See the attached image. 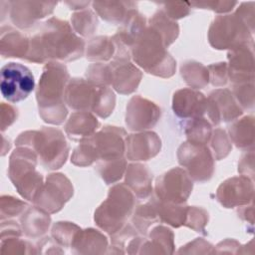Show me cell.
Returning a JSON list of instances; mask_svg holds the SVG:
<instances>
[{
    "label": "cell",
    "instance_id": "6da1fadb",
    "mask_svg": "<svg viewBox=\"0 0 255 255\" xmlns=\"http://www.w3.org/2000/svg\"><path fill=\"white\" fill-rule=\"evenodd\" d=\"M84 51L85 42L73 32L72 26L65 20L51 17L30 39L26 60L33 63L70 62L81 58Z\"/></svg>",
    "mask_w": 255,
    "mask_h": 255
},
{
    "label": "cell",
    "instance_id": "7a4b0ae2",
    "mask_svg": "<svg viewBox=\"0 0 255 255\" xmlns=\"http://www.w3.org/2000/svg\"><path fill=\"white\" fill-rule=\"evenodd\" d=\"M70 75L65 65L60 62H48L43 69L36 91L40 117L51 125L64 123L68 110L65 106V90Z\"/></svg>",
    "mask_w": 255,
    "mask_h": 255
},
{
    "label": "cell",
    "instance_id": "3957f363",
    "mask_svg": "<svg viewBox=\"0 0 255 255\" xmlns=\"http://www.w3.org/2000/svg\"><path fill=\"white\" fill-rule=\"evenodd\" d=\"M126 130L107 126L93 135L80 140L72 153L71 161L78 166H88L95 161L110 160L124 156Z\"/></svg>",
    "mask_w": 255,
    "mask_h": 255
},
{
    "label": "cell",
    "instance_id": "277c9868",
    "mask_svg": "<svg viewBox=\"0 0 255 255\" xmlns=\"http://www.w3.org/2000/svg\"><path fill=\"white\" fill-rule=\"evenodd\" d=\"M161 36L150 26H146L143 33L130 49V56L135 64L146 73L169 78L175 73L176 62L166 51Z\"/></svg>",
    "mask_w": 255,
    "mask_h": 255
},
{
    "label": "cell",
    "instance_id": "5b68a950",
    "mask_svg": "<svg viewBox=\"0 0 255 255\" xmlns=\"http://www.w3.org/2000/svg\"><path fill=\"white\" fill-rule=\"evenodd\" d=\"M64 100L70 109L79 112L91 111L102 119L108 118L116 105L115 94L109 87L79 78L69 81Z\"/></svg>",
    "mask_w": 255,
    "mask_h": 255
},
{
    "label": "cell",
    "instance_id": "8992f818",
    "mask_svg": "<svg viewBox=\"0 0 255 255\" xmlns=\"http://www.w3.org/2000/svg\"><path fill=\"white\" fill-rule=\"evenodd\" d=\"M16 146L32 148L41 164L47 169L60 168L69 154V145L62 130L56 128H42L40 130H27L18 135Z\"/></svg>",
    "mask_w": 255,
    "mask_h": 255
},
{
    "label": "cell",
    "instance_id": "52a82bcc",
    "mask_svg": "<svg viewBox=\"0 0 255 255\" xmlns=\"http://www.w3.org/2000/svg\"><path fill=\"white\" fill-rule=\"evenodd\" d=\"M37 162V153L26 146H17L9 158L8 176L18 193L30 201L34 200L44 184L42 174L36 170Z\"/></svg>",
    "mask_w": 255,
    "mask_h": 255
},
{
    "label": "cell",
    "instance_id": "ba28073f",
    "mask_svg": "<svg viewBox=\"0 0 255 255\" xmlns=\"http://www.w3.org/2000/svg\"><path fill=\"white\" fill-rule=\"evenodd\" d=\"M134 204L133 192L126 184H117L110 189L107 199L95 211V222L113 235L125 226Z\"/></svg>",
    "mask_w": 255,
    "mask_h": 255
},
{
    "label": "cell",
    "instance_id": "9c48e42d",
    "mask_svg": "<svg viewBox=\"0 0 255 255\" xmlns=\"http://www.w3.org/2000/svg\"><path fill=\"white\" fill-rule=\"evenodd\" d=\"M249 28L242 18L233 14L218 15L208 30L209 44L217 50L234 49L248 43Z\"/></svg>",
    "mask_w": 255,
    "mask_h": 255
},
{
    "label": "cell",
    "instance_id": "30bf717a",
    "mask_svg": "<svg viewBox=\"0 0 255 255\" xmlns=\"http://www.w3.org/2000/svg\"><path fill=\"white\" fill-rule=\"evenodd\" d=\"M179 164L196 182L209 180L214 172V157L206 144L182 142L177 149Z\"/></svg>",
    "mask_w": 255,
    "mask_h": 255
},
{
    "label": "cell",
    "instance_id": "8fae6325",
    "mask_svg": "<svg viewBox=\"0 0 255 255\" xmlns=\"http://www.w3.org/2000/svg\"><path fill=\"white\" fill-rule=\"evenodd\" d=\"M34 88V76L26 66L11 62L1 68L0 90L8 102L18 103L25 100Z\"/></svg>",
    "mask_w": 255,
    "mask_h": 255
},
{
    "label": "cell",
    "instance_id": "7c38bea8",
    "mask_svg": "<svg viewBox=\"0 0 255 255\" xmlns=\"http://www.w3.org/2000/svg\"><path fill=\"white\" fill-rule=\"evenodd\" d=\"M193 188L192 179L180 167H173L156 178L155 198L163 202L185 203Z\"/></svg>",
    "mask_w": 255,
    "mask_h": 255
},
{
    "label": "cell",
    "instance_id": "4fadbf2b",
    "mask_svg": "<svg viewBox=\"0 0 255 255\" xmlns=\"http://www.w3.org/2000/svg\"><path fill=\"white\" fill-rule=\"evenodd\" d=\"M73 185L63 173H52L33 200V203L52 214L60 211L73 196Z\"/></svg>",
    "mask_w": 255,
    "mask_h": 255
},
{
    "label": "cell",
    "instance_id": "5bb4252c",
    "mask_svg": "<svg viewBox=\"0 0 255 255\" xmlns=\"http://www.w3.org/2000/svg\"><path fill=\"white\" fill-rule=\"evenodd\" d=\"M159 118V107L140 96H133L127 106L126 124L130 130L142 131L151 128Z\"/></svg>",
    "mask_w": 255,
    "mask_h": 255
},
{
    "label": "cell",
    "instance_id": "9a60e30c",
    "mask_svg": "<svg viewBox=\"0 0 255 255\" xmlns=\"http://www.w3.org/2000/svg\"><path fill=\"white\" fill-rule=\"evenodd\" d=\"M57 2L10 1V19L20 29L32 27L38 20L53 13Z\"/></svg>",
    "mask_w": 255,
    "mask_h": 255
},
{
    "label": "cell",
    "instance_id": "2e32d148",
    "mask_svg": "<svg viewBox=\"0 0 255 255\" xmlns=\"http://www.w3.org/2000/svg\"><path fill=\"white\" fill-rule=\"evenodd\" d=\"M206 104V113L213 125L230 122L242 115L243 111L227 89H217L210 93Z\"/></svg>",
    "mask_w": 255,
    "mask_h": 255
},
{
    "label": "cell",
    "instance_id": "e0dca14e",
    "mask_svg": "<svg viewBox=\"0 0 255 255\" xmlns=\"http://www.w3.org/2000/svg\"><path fill=\"white\" fill-rule=\"evenodd\" d=\"M216 198L226 208L247 204L253 198V183L245 176L228 178L217 188Z\"/></svg>",
    "mask_w": 255,
    "mask_h": 255
},
{
    "label": "cell",
    "instance_id": "ac0fdd59",
    "mask_svg": "<svg viewBox=\"0 0 255 255\" xmlns=\"http://www.w3.org/2000/svg\"><path fill=\"white\" fill-rule=\"evenodd\" d=\"M127 158L133 161H144L154 157L160 150L161 142L153 131L128 134L125 138Z\"/></svg>",
    "mask_w": 255,
    "mask_h": 255
},
{
    "label": "cell",
    "instance_id": "d6986e66",
    "mask_svg": "<svg viewBox=\"0 0 255 255\" xmlns=\"http://www.w3.org/2000/svg\"><path fill=\"white\" fill-rule=\"evenodd\" d=\"M207 99L195 89H181L173 94L172 110L180 119L200 118L206 113Z\"/></svg>",
    "mask_w": 255,
    "mask_h": 255
},
{
    "label": "cell",
    "instance_id": "ffe728a7",
    "mask_svg": "<svg viewBox=\"0 0 255 255\" xmlns=\"http://www.w3.org/2000/svg\"><path fill=\"white\" fill-rule=\"evenodd\" d=\"M248 43L238 46L228 53V78L235 85L253 82V49Z\"/></svg>",
    "mask_w": 255,
    "mask_h": 255
},
{
    "label": "cell",
    "instance_id": "44dd1931",
    "mask_svg": "<svg viewBox=\"0 0 255 255\" xmlns=\"http://www.w3.org/2000/svg\"><path fill=\"white\" fill-rule=\"evenodd\" d=\"M112 87L122 95H128L134 92L141 80V72L129 62V60L113 59Z\"/></svg>",
    "mask_w": 255,
    "mask_h": 255
},
{
    "label": "cell",
    "instance_id": "7402d4cb",
    "mask_svg": "<svg viewBox=\"0 0 255 255\" xmlns=\"http://www.w3.org/2000/svg\"><path fill=\"white\" fill-rule=\"evenodd\" d=\"M121 24L122 26L118 30L117 34L112 38L125 47L131 49L145 30L146 20L134 7L128 10Z\"/></svg>",
    "mask_w": 255,
    "mask_h": 255
},
{
    "label": "cell",
    "instance_id": "603a6c76",
    "mask_svg": "<svg viewBox=\"0 0 255 255\" xmlns=\"http://www.w3.org/2000/svg\"><path fill=\"white\" fill-rule=\"evenodd\" d=\"M30 48V39L20 31L3 26L0 31V53L4 58L26 59Z\"/></svg>",
    "mask_w": 255,
    "mask_h": 255
},
{
    "label": "cell",
    "instance_id": "cb8c5ba5",
    "mask_svg": "<svg viewBox=\"0 0 255 255\" xmlns=\"http://www.w3.org/2000/svg\"><path fill=\"white\" fill-rule=\"evenodd\" d=\"M152 174L141 163H131L126 170L125 184L138 198H147L152 192Z\"/></svg>",
    "mask_w": 255,
    "mask_h": 255
},
{
    "label": "cell",
    "instance_id": "d4e9b609",
    "mask_svg": "<svg viewBox=\"0 0 255 255\" xmlns=\"http://www.w3.org/2000/svg\"><path fill=\"white\" fill-rule=\"evenodd\" d=\"M23 234L29 238H39L49 229L51 218L50 213L38 206L28 207L20 218Z\"/></svg>",
    "mask_w": 255,
    "mask_h": 255
},
{
    "label": "cell",
    "instance_id": "484cf974",
    "mask_svg": "<svg viewBox=\"0 0 255 255\" xmlns=\"http://www.w3.org/2000/svg\"><path fill=\"white\" fill-rule=\"evenodd\" d=\"M99 127L100 123L93 114L89 112H76L69 118L65 126V131L71 139L81 140L93 135Z\"/></svg>",
    "mask_w": 255,
    "mask_h": 255
},
{
    "label": "cell",
    "instance_id": "4316f807",
    "mask_svg": "<svg viewBox=\"0 0 255 255\" xmlns=\"http://www.w3.org/2000/svg\"><path fill=\"white\" fill-rule=\"evenodd\" d=\"M71 247L75 249L76 253H104L108 247V240L104 234L96 229H80Z\"/></svg>",
    "mask_w": 255,
    "mask_h": 255
},
{
    "label": "cell",
    "instance_id": "83f0119b",
    "mask_svg": "<svg viewBox=\"0 0 255 255\" xmlns=\"http://www.w3.org/2000/svg\"><path fill=\"white\" fill-rule=\"evenodd\" d=\"M145 248H149L147 253H172L174 248L172 231L165 226H155L149 232V240L143 238L138 253H142Z\"/></svg>",
    "mask_w": 255,
    "mask_h": 255
},
{
    "label": "cell",
    "instance_id": "f1b7e54d",
    "mask_svg": "<svg viewBox=\"0 0 255 255\" xmlns=\"http://www.w3.org/2000/svg\"><path fill=\"white\" fill-rule=\"evenodd\" d=\"M151 200L155 206L157 217L161 222L169 224L175 228L184 225L188 206H186L184 203L177 204L171 202H163L156 199L155 197Z\"/></svg>",
    "mask_w": 255,
    "mask_h": 255
},
{
    "label": "cell",
    "instance_id": "f546056e",
    "mask_svg": "<svg viewBox=\"0 0 255 255\" xmlns=\"http://www.w3.org/2000/svg\"><path fill=\"white\" fill-rule=\"evenodd\" d=\"M93 8L95 11L106 21L119 24L122 23L128 14V10L134 8V2L124 1H104L93 2Z\"/></svg>",
    "mask_w": 255,
    "mask_h": 255
},
{
    "label": "cell",
    "instance_id": "4dcf8cb0",
    "mask_svg": "<svg viewBox=\"0 0 255 255\" xmlns=\"http://www.w3.org/2000/svg\"><path fill=\"white\" fill-rule=\"evenodd\" d=\"M116 45L113 38L108 36H98L93 38L87 47V59L95 62H105L114 58Z\"/></svg>",
    "mask_w": 255,
    "mask_h": 255
},
{
    "label": "cell",
    "instance_id": "1f68e13d",
    "mask_svg": "<svg viewBox=\"0 0 255 255\" xmlns=\"http://www.w3.org/2000/svg\"><path fill=\"white\" fill-rule=\"evenodd\" d=\"M148 26L158 32L166 47L171 45L177 39L179 34L178 24L174 20L168 18L162 10H158L154 13L150 18Z\"/></svg>",
    "mask_w": 255,
    "mask_h": 255
},
{
    "label": "cell",
    "instance_id": "d6a6232c",
    "mask_svg": "<svg viewBox=\"0 0 255 255\" xmlns=\"http://www.w3.org/2000/svg\"><path fill=\"white\" fill-rule=\"evenodd\" d=\"M180 74L184 82L195 90L204 88L209 83L207 68L195 61H186L182 63Z\"/></svg>",
    "mask_w": 255,
    "mask_h": 255
},
{
    "label": "cell",
    "instance_id": "836d02e7",
    "mask_svg": "<svg viewBox=\"0 0 255 255\" xmlns=\"http://www.w3.org/2000/svg\"><path fill=\"white\" fill-rule=\"evenodd\" d=\"M229 134L237 147L246 148L253 144V118L245 117L233 123L229 128Z\"/></svg>",
    "mask_w": 255,
    "mask_h": 255
},
{
    "label": "cell",
    "instance_id": "e575fe53",
    "mask_svg": "<svg viewBox=\"0 0 255 255\" xmlns=\"http://www.w3.org/2000/svg\"><path fill=\"white\" fill-rule=\"evenodd\" d=\"M184 131L187 141L197 144H206L212 134L210 123L202 117L191 119L185 125Z\"/></svg>",
    "mask_w": 255,
    "mask_h": 255
},
{
    "label": "cell",
    "instance_id": "d590c367",
    "mask_svg": "<svg viewBox=\"0 0 255 255\" xmlns=\"http://www.w3.org/2000/svg\"><path fill=\"white\" fill-rule=\"evenodd\" d=\"M126 167L127 159L124 156L110 160H99L97 164V170L107 184L119 181L123 177Z\"/></svg>",
    "mask_w": 255,
    "mask_h": 255
},
{
    "label": "cell",
    "instance_id": "8d00e7d4",
    "mask_svg": "<svg viewBox=\"0 0 255 255\" xmlns=\"http://www.w3.org/2000/svg\"><path fill=\"white\" fill-rule=\"evenodd\" d=\"M71 22L75 32L83 37L93 35L98 27L97 16L90 9H84L74 13L72 15Z\"/></svg>",
    "mask_w": 255,
    "mask_h": 255
},
{
    "label": "cell",
    "instance_id": "74e56055",
    "mask_svg": "<svg viewBox=\"0 0 255 255\" xmlns=\"http://www.w3.org/2000/svg\"><path fill=\"white\" fill-rule=\"evenodd\" d=\"M157 220L158 217L156 209L151 199L148 202L139 205L132 215V223L134 224L137 231L142 234H145L148 227Z\"/></svg>",
    "mask_w": 255,
    "mask_h": 255
},
{
    "label": "cell",
    "instance_id": "f35d334b",
    "mask_svg": "<svg viewBox=\"0 0 255 255\" xmlns=\"http://www.w3.org/2000/svg\"><path fill=\"white\" fill-rule=\"evenodd\" d=\"M80 229L81 228L78 225L72 222L60 221L53 225L52 237L59 245L71 247L74 238Z\"/></svg>",
    "mask_w": 255,
    "mask_h": 255
},
{
    "label": "cell",
    "instance_id": "ab89813d",
    "mask_svg": "<svg viewBox=\"0 0 255 255\" xmlns=\"http://www.w3.org/2000/svg\"><path fill=\"white\" fill-rule=\"evenodd\" d=\"M28 207L25 201L10 195H2L0 198V218L3 221L11 217L22 215Z\"/></svg>",
    "mask_w": 255,
    "mask_h": 255
},
{
    "label": "cell",
    "instance_id": "60d3db41",
    "mask_svg": "<svg viewBox=\"0 0 255 255\" xmlns=\"http://www.w3.org/2000/svg\"><path fill=\"white\" fill-rule=\"evenodd\" d=\"M87 80L100 86H112V67L110 64L96 63L87 69Z\"/></svg>",
    "mask_w": 255,
    "mask_h": 255
},
{
    "label": "cell",
    "instance_id": "b9f144b4",
    "mask_svg": "<svg viewBox=\"0 0 255 255\" xmlns=\"http://www.w3.org/2000/svg\"><path fill=\"white\" fill-rule=\"evenodd\" d=\"M1 239V253L5 254H21V253H30L28 248L32 245L23 239L21 235L17 234H5L0 236Z\"/></svg>",
    "mask_w": 255,
    "mask_h": 255
},
{
    "label": "cell",
    "instance_id": "7bdbcfd3",
    "mask_svg": "<svg viewBox=\"0 0 255 255\" xmlns=\"http://www.w3.org/2000/svg\"><path fill=\"white\" fill-rule=\"evenodd\" d=\"M212 155L215 159H222L224 158L230 151L232 145L231 141L228 138L225 130L221 128H216L210 137Z\"/></svg>",
    "mask_w": 255,
    "mask_h": 255
},
{
    "label": "cell",
    "instance_id": "ee69618b",
    "mask_svg": "<svg viewBox=\"0 0 255 255\" xmlns=\"http://www.w3.org/2000/svg\"><path fill=\"white\" fill-rule=\"evenodd\" d=\"M208 222V212L197 206H188L184 225L196 232L204 233L205 226Z\"/></svg>",
    "mask_w": 255,
    "mask_h": 255
},
{
    "label": "cell",
    "instance_id": "f6af8a7d",
    "mask_svg": "<svg viewBox=\"0 0 255 255\" xmlns=\"http://www.w3.org/2000/svg\"><path fill=\"white\" fill-rule=\"evenodd\" d=\"M209 81L214 87H222L228 80V66L226 63H216L207 67Z\"/></svg>",
    "mask_w": 255,
    "mask_h": 255
},
{
    "label": "cell",
    "instance_id": "bcb514c9",
    "mask_svg": "<svg viewBox=\"0 0 255 255\" xmlns=\"http://www.w3.org/2000/svg\"><path fill=\"white\" fill-rule=\"evenodd\" d=\"M191 4L189 2H172L164 3L163 12L171 20L181 19L190 13Z\"/></svg>",
    "mask_w": 255,
    "mask_h": 255
},
{
    "label": "cell",
    "instance_id": "7dc6e473",
    "mask_svg": "<svg viewBox=\"0 0 255 255\" xmlns=\"http://www.w3.org/2000/svg\"><path fill=\"white\" fill-rule=\"evenodd\" d=\"M191 6L199 7L202 9H209L216 13H227L230 12L238 3L235 1H202V2H191Z\"/></svg>",
    "mask_w": 255,
    "mask_h": 255
},
{
    "label": "cell",
    "instance_id": "c3c4849f",
    "mask_svg": "<svg viewBox=\"0 0 255 255\" xmlns=\"http://www.w3.org/2000/svg\"><path fill=\"white\" fill-rule=\"evenodd\" d=\"M18 111L9 104H1V130L4 131L17 119Z\"/></svg>",
    "mask_w": 255,
    "mask_h": 255
},
{
    "label": "cell",
    "instance_id": "681fc988",
    "mask_svg": "<svg viewBox=\"0 0 255 255\" xmlns=\"http://www.w3.org/2000/svg\"><path fill=\"white\" fill-rule=\"evenodd\" d=\"M65 4H67L70 7V9H73V10H77V9L84 10L91 4V2L90 1H67L65 2Z\"/></svg>",
    "mask_w": 255,
    "mask_h": 255
}]
</instances>
